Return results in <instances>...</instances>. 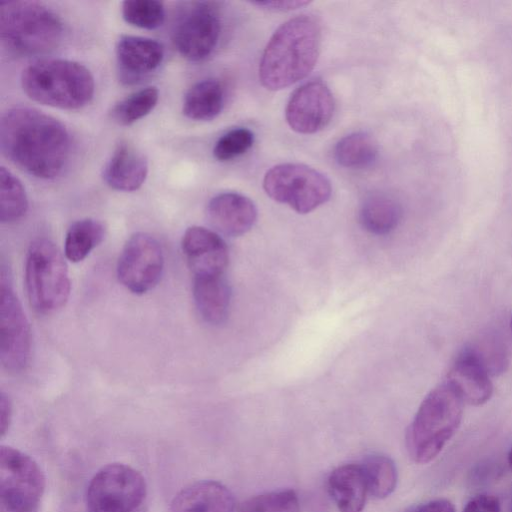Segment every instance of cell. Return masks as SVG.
<instances>
[{
	"instance_id": "6da1fadb",
	"label": "cell",
	"mask_w": 512,
	"mask_h": 512,
	"mask_svg": "<svg viewBox=\"0 0 512 512\" xmlns=\"http://www.w3.org/2000/svg\"><path fill=\"white\" fill-rule=\"evenodd\" d=\"M3 155L26 173L41 179L58 176L70 155V136L54 117L37 109L15 107L0 122Z\"/></svg>"
},
{
	"instance_id": "7a4b0ae2",
	"label": "cell",
	"mask_w": 512,
	"mask_h": 512,
	"mask_svg": "<svg viewBox=\"0 0 512 512\" xmlns=\"http://www.w3.org/2000/svg\"><path fill=\"white\" fill-rule=\"evenodd\" d=\"M321 45L319 21L298 15L284 22L269 39L259 64V79L268 90L286 88L314 68Z\"/></svg>"
},
{
	"instance_id": "3957f363",
	"label": "cell",
	"mask_w": 512,
	"mask_h": 512,
	"mask_svg": "<svg viewBox=\"0 0 512 512\" xmlns=\"http://www.w3.org/2000/svg\"><path fill=\"white\" fill-rule=\"evenodd\" d=\"M463 403L448 383L428 393L406 434L407 451L414 462L429 463L441 452L461 423Z\"/></svg>"
},
{
	"instance_id": "277c9868",
	"label": "cell",
	"mask_w": 512,
	"mask_h": 512,
	"mask_svg": "<svg viewBox=\"0 0 512 512\" xmlns=\"http://www.w3.org/2000/svg\"><path fill=\"white\" fill-rule=\"evenodd\" d=\"M23 91L32 100L60 109H79L94 95V78L82 64L46 59L26 67L21 75Z\"/></svg>"
},
{
	"instance_id": "5b68a950",
	"label": "cell",
	"mask_w": 512,
	"mask_h": 512,
	"mask_svg": "<svg viewBox=\"0 0 512 512\" xmlns=\"http://www.w3.org/2000/svg\"><path fill=\"white\" fill-rule=\"evenodd\" d=\"M59 16L34 1H6L0 4L2 45L18 56H36L55 49L62 38Z\"/></svg>"
},
{
	"instance_id": "8992f818",
	"label": "cell",
	"mask_w": 512,
	"mask_h": 512,
	"mask_svg": "<svg viewBox=\"0 0 512 512\" xmlns=\"http://www.w3.org/2000/svg\"><path fill=\"white\" fill-rule=\"evenodd\" d=\"M25 284L33 309L43 315L61 309L70 295V279L57 246L46 238L29 245L25 262Z\"/></svg>"
},
{
	"instance_id": "52a82bcc",
	"label": "cell",
	"mask_w": 512,
	"mask_h": 512,
	"mask_svg": "<svg viewBox=\"0 0 512 512\" xmlns=\"http://www.w3.org/2000/svg\"><path fill=\"white\" fill-rule=\"evenodd\" d=\"M266 194L300 214L309 213L332 193L331 183L321 172L304 164L282 163L270 168L263 179Z\"/></svg>"
},
{
	"instance_id": "ba28073f",
	"label": "cell",
	"mask_w": 512,
	"mask_h": 512,
	"mask_svg": "<svg viewBox=\"0 0 512 512\" xmlns=\"http://www.w3.org/2000/svg\"><path fill=\"white\" fill-rule=\"evenodd\" d=\"M146 493V482L139 471L124 463H110L90 479L86 512H136Z\"/></svg>"
},
{
	"instance_id": "9c48e42d",
	"label": "cell",
	"mask_w": 512,
	"mask_h": 512,
	"mask_svg": "<svg viewBox=\"0 0 512 512\" xmlns=\"http://www.w3.org/2000/svg\"><path fill=\"white\" fill-rule=\"evenodd\" d=\"M46 480L37 462L11 446L0 448V498L8 512H36Z\"/></svg>"
},
{
	"instance_id": "30bf717a",
	"label": "cell",
	"mask_w": 512,
	"mask_h": 512,
	"mask_svg": "<svg viewBox=\"0 0 512 512\" xmlns=\"http://www.w3.org/2000/svg\"><path fill=\"white\" fill-rule=\"evenodd\" d=\"M221 31L219 8L214 2L189 3L179 14L172 39L177 51L186 59L201 61L215 50Z\"/></svg>"
},
{
	"instance_id": "8fae6325",
	"label": "cell",
	"mask_w": 512,
	"mask_h": 512,
	"mask_svg": "<svg viewBox=\"0 0 512 512\" xmlns=\"http://www.w3.org/2000/svg\"><path fill=\"white\" fill-rule=\"evenodd\" d=\"M30 328L14 293L8 272H0V361L4 369L18 373L30 357Z\"/></svg>"
},
{
	"instance_id": "7c38bea8",
	"label": "cell",
	"mask_w": 512,
	"mask_h": 512,
	"mask_svg": "<svg viewBox=\"0 0 512 512\" xmlns=\"http://www.w3.org/2000/svg\"><path fill=\"white\" fill-rule=\"evenodd\" d=\"M164 266L163 251L157 239L147 233L133 234L117 263V276L134 294H144L159 282Z\"/></svg>"
},
{
	"instance_id": "4fadbf2b",
	"label": "cell",
	"mask_w": 512,
	"mask_h": 512,
	"mask_svg": "<svg viewBox=\"0 0 512 512\" xmlns=\"http://www.w3.org/2000/svg\"><path fill=\"white\" fill-rule=\"evenodd\" d=\"M335 103L329 87L320 79L302 84L288 100L285 117L292 130L313 134L326 127L334 113Z\"/></svg>"
},
{
	"instance_id": "5bb4252c",
	"label": "cell",
	"mask_w": 512,
	"mask_h": 512,
	"mask_svg": "<svg viewBox=\"0 0 512 512\" xmlns=\"http://www.w3.org/2000/svg\"><path fill=\"white\" fill-rule=\"evenodd\" d=\"M182 251L193 277L221 276L229 262L228 247L214 231L189 227L182 237Z\"/></svg>"
},
{
	"instance_id": "9a60e30c",
	"label": "cell",
	"mask_w": 512,
	"mask_h": 512,
	"mask_svg": "<svg viewBox=\"0 0 512 512\" xmlns=\"http://www.w3.org/2000/svg\"><path fill=\"white\" fill-rule=\"evenodd\" d=\"M447 383L463 402L479 406L492 396L493 385L488 367L475 350L463 351L451 366Z\"/></svg>"
},
{
	"instance_id": "2e32d148",
	"label": "cell",
	"mask_w": 512,
	"mask_h": 512,
	"mask_svg": "<svg viewBox=\"0 0 512 512\" xmlns=\"http://www.w3.org/2000/svg\"><path fill=\"white\" fill-rule=\"evenodd\" d=\"M206 214L218 232L231 237L245 234L257 220V208L253 201L235 192L214 196L207 205Z\"/></svg>"
},
{
	"instance_id": "e0dca14e",
	"label": "cell",
	"mask_w": 512,
	"mask_h": 512,
	"mask_svg": "<svg viewBox=\"0 0 512 512\" xmlns=\"http://www.w3.org/2000/svg\"><path fill=\"white\" fill-rule=\"evenodd\" d=\"M232 492L222 483L203 480L182 488L172 499L168 512H234Z\"/></svg>"
},
{
	"instance_id": "ac0fdd59",
	"label": "cell",
	"mask_w": 512,
	"mask_h": 512,
	"mask_svg": "<svg viewBox=\"0 0 512 512\" xmlns=\"http://www.w3.org/2000/svg\"><path fill=\"white\" fill-rule=\"evenodd\" d=\"M147 173L148 163L143 154L121 142L103 169V179L114 190L132 192L142 186Z\"/></svg>"
},
{
	"instance_id": "d6986e66",
	"label": "cell",
	"mask_w": 512,
	"mask_h": 512,
	"mask_svg": "<svg viewBox=\"0 0 512 512\" xmlns=\"http://www.w3.org/2000/svg\"><path fill=\"white\" fill-rule=\"evenodd\" d=\"M116 56L125 79H137L162 63L164 50L156 40L124 35L116 45Z\"/></svg>"
},
{
	"instance_id": "ffe728a7",
	"label": "cell",
	"mask_w": 512,
	"mask_h": 512,
	"mask_svg": "<svg viewBox=\"0 0 512 512\" xmlns=\"http://www.w3.org/2000/svg\"><path fill=\"white\" fill-rule=\"evenodd\" d=\"M328 489L339 512H362L368 488L361 465L335 468L328 478Z\"/></svg>"
},
{
	"instance_id": "44dd1931",
	"label": "cell",
	"mask_w": 512,
	"mask_h": 512,
	"mask_svg": "<svg viewBox=\"0 0 512 512\" xmlns=\"http://www.w3.org/2000/svg\"><path fill=\"white\" fill-rule=\"evenodd\" d=\"M193 298L202 319L211 324L223 323L229 313L231 291L224 276L193 277Z\"/></svg>"
},
{
	"instance_id": "7402d4cb",
	"label": "cell",
	"mask_w": 512,
	"mask_h": 512,
	"mask_svg": "<svg viewBox=\"0 0 512 512\" xmlns=\"http://www.w3.org/2000/svg\"><path fill=\"white\" fill-rule=\"evenodd\" d=\"M224 106V88L216 79L195 83L185 94L183 113L196 121H209L217 117Z\"/></svg>"
},
{
	"instance_id": "603a6c76",
	"label": "cell",
	"mask_w": 512,
	"mask_h": 512,
	"mask_svg": "<svg viewBox=\"0 0 512 512\" xmlns=\"http://www.w3.org/2000/svg\"><path fill=\"white\" fill-rule=\"evenodd\" d=\"M401 218L399 204L390 196L375 193L367 196L360 207L359 219L363 228L375 235L393 231Z\"/></svg>"
},
{
	"instance_id": "cb8c5ba5",
	"label": "cell",
	"mask_w": 512,
	"mask_h": 512,
	"mask_svg": "<svg viewBox=\"0 0 512 512\" xmlns=\"http://www.w3.org/2000/svg\"><path fill=\"white\" fill-rule=\"evenodd\" d=\"M104 235V225L98 220L86 218L74 222L65 237L66 258L73 263L84 260L102 242Z\"/></svg>"
},
{
	"instance_id": "d4e9b609",
	"label": "cell",
	"mask_w": 512,
	"mask_h": 512,
	"mask_svg": "<svg viewBox=\"0 0 512 512\" xmlns=\"http://www.w3.org/2000/svg\"><path fill=\"white\" fill-rule=\"evenodd\" d=\"M374 139L365 132H354L342 137L334 148L336 162L345 168H364L377 158Z\"/></svg>"
},
{
	"instance_id": "484cf974",
	"label": "cell",
	"mask_w": 512,
	"mask_h": 512,
	"mask_svg": "<svg viewBox=\"0 0 512 512\" xmlns=\"http://www.w3.org/2000/svg\"><path fill=\"white\" fill-rule=\"evenodd\" d=\"M363 470L368 492L377 499L388 497L397 485V469L394 462L384 455L365 458Z\"/></svg>"
},
{
	"instance_id": "4316f807",
	"label": "cell",
	"mask_w": 512,
	"mask_h": 512,
	"mask_svg": "<svg viewBox=\"0 0 512 512\" xmlns=\"http://www.w3.org/2000/svg\"><path fill=\"white\" fill-rule=\"evenodd\" d=\"M28 208L25 188L5 167L0 168V220L12 223L21 219Z\"/></svg>"
},
{
	"instance_id": "83f0119b",
	"label": "cell",
	"mask_w": 512,
	"mask_h": 512,
	"mask_svg": "<svg viewBox=\"0 0 512 512\" xmlns=\"http://www.w3.org/2000/svg\"><path fill=\"white\" fill-rule=\"evenodd\" d=\"M158 98L159 92L155 87H146L117 103L111 116L119 125H131L149 114L156 106Z\"/></svg>"
},
{
	"instance_id": "f1b7e54d",
	"label": "cell",
	"mask_w": 512,
	"mask_h": 512,
	"mask_svg": "<svg viewBox=\"0 0 512 512\" xmlns=\"http://www.w3.org/2000/svg\"><path fill=\"white\" fill-rule=\"evenodd\" d=\"M124 20L136 27L155 29L165 18L163 3L155 0H127L122 3Z\"/></svg>"
},
{
	"instance_id": "f546056e",
	"label": "cell",
	"mask_w": 512,
	"mask_h": 512,
	"mask_svg": "<svg viewBox=\"0 0 512 512\" xmlns=\"http://www.w3.org/2000/svg\"><path fill=\"white\" fill-rule=\"evenodd\" d=\"M240 512H300V504L293 490H279L249 498Z\"/></svg>"
},
{
	"instance_id": "4dcf8cb0",
	"label": "cell",
	"mask_w": 512,
	"mask_h": 512,
	"mask_svg": "<svg viewBox=\"0 0 512 512\" xmlns=\"http://www.w3.org/2000/svg\"><path fill=\"white\" fill-rule=\"evenodd\" d=\"M254 134L247 128H234L222 135L213 148V155L219 161L232 160L253 145Z\"/></svg>"
},
{
	"instance_id": "1f68e13d",
	"label": "cell",
	"mask_w": 512,
	"mask_h": 512,
	"mask_svg": "<svg viewBox=\"0 0 512 512\" xmlns=\"http://www.w3.org/2000/svg\"><path fill=\"white\" fill-rule=\"evenodd\" d=\"M463 512H501L500 502L493 495L480 494L468 501Z\"/></svg>"
},
{
	"instance_id": "d6a6232c",
	"label": "cell",
	"mask_w": 512,
	"mask_h": 512,
	"mask_svg": "<svg viewBox=\"0 0 512 512\" xmlns=\"http://www.w3.org/2000/svg\"><path fill=\"white\" fill-rule=\"evenodd\" d=\"M251 4L270 11H290L303 7L309 2L303 0H280V1H256Z\"/></svg>"
},
{
	"instance_id": "836d02e7",
	"label": "cell",
	"mask_w": 512,
	"mask_h": 512,
	"mask_svg": "<svg viewBox=\"0 0 512 512\" xmlns=\"http://www.w3.org/2000/svg\"><path fill=\"white\" fill-rule=\"evenodd\" d=\"M12 419V403L9 396L1 391L0 393V433L3 437L10 426Z\"/></svg>"
},
{
	"instance_id": "e575fe53",
	"label": "cell",
	"mask_w": 512,
	"mask_h": 512,
	"mask_svg": "<svg viewBox=\"0 0 512 512\" xmlns=\"http://www.w3.org/2000/svg\"><path fill=\"white\" fill-rule=\"evenodd\" d=\"M415 512H455V508L447 499H435L421 505Z\"/></svg>"
},
{
	"instance_id": "d590c367",
	"label": "cell",
	"mask_w": 512,
	"mask_h": 512,
	"mask_svg": "<svg viewBox=\"0 0 512 512\" xmlns=\"http://www.w3.org/2000/svg\"><path fill=\"white\" fill-rule=\"evenodd\" d=\"M508 463H509L510 467L512 468V447L508 454Z\"/></svg>"
},
{
	"instance_id": "8d00e7d4",
	"label": "cell",
	"mask_w": 512,
	"mask_h": 512,
	"mask_svg": "<svg viewBox=\"0 0 512 512\" xmlns=\"http://www.w3.org/2000/svg\"><path fill=\"white\" fill-rule=\"evenodd\" d=\"M509 508H510V512H512V488H511L510 496H509Z\"/></svg>"
},
{
	"instance_id": "74e56055",
	"label": "cell",
	"mask_w": 512,
	"mask_h": 512,
	"mask_svg": "<svg viewBox=\"0 0 512 512\" xmlns=\"http://www.w3.org/2000/svg\"><path fill=\"white\" fill-rule=\"evenodd\" d=\"M511 330H512V318H511Z\"/></svg>"
}]
</instances>
